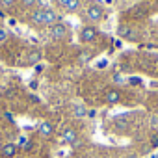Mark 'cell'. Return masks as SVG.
Listing matches in <instances>:
<instances>
[{
    "label": "cell",
    "instance_id": "1",
    "mask_svg": "<svg viewBox=\"0 0 158 158\" xmlns=\"http://www.w3.org/2000/svg\"><path fill=\"white\" fill-rule=\"evenodd\" d=\"M86 17H88V21H91V23H99V21H102V17H104V10H102V6H99V4H91V6L86 10Z\"/></svg>",
    "mask_w": 158,
    "mask_h": 158
},
{
    "label": "cell",
    "instance_id": "2",
    "mask_svg": "<svg viewBox=\"0 0 158 158\" xmlns=\"http://www.w3.org/2000/svg\"><path fill=\"white\" fill-rule=\"evenodd\" d=\"M67 34H69V28L63 23H58V24L50 26V37L52 39H63Z\"/></svg>",
    "mask_w": 158,
    "mask_h": 158
},
{
    "label": "cell",
    "instance_id": "3",
    "mask_svg": "<svg viewBox=\"0 0 158 158\" xmlns=\"http://www.w3.org/2000/svg\"><path fill=\"white\" fill-rule=\"evenodd\" d=\"M97 34H99V30H97L95 26H84L82 32H80V39H82L84 43H91V41L97 37Z\"/></svg>",
    "mask_w": 158,
    "mask_h": 158
},
{
    "label": "cell",
    "instance_id": "4",
    "mask_svg": "<svg viewBox=\"0 0 158 158\" xmlns=\"http://www.w3.org/2000/svg\"><path fill=\"white\" fill-rule=\"evenodd\" d=\"M76 138H78V132H76L74 128H71V127L63 128V132H61V141H63V143L74 145V143H76Z\"/></svg>",
    "mask_w": 158,
    "mask_h": 158
},
{
    "label": "cell",
    "instance_id": "5",
    "mask_svg": "<svg viewBox=\"0 0 158 158\" xmlns=\"http://www.w3.org/2000/svg\"><path fill=\"white\" fill-rule=\"evenodd\" d=\"M58 23H61V21H60V15H58L54 10L45 8V26H54V24H58Z\"/></svg>",
    "mask_w": 158,
    "mask_h": 158
},
{
    "label": "cell",
    "instance_id": "6",
    "mask_svg": "<svg viewBox=\"0 0 158 158\" xmlns=\"http://www.w3.org/2000/svg\"><path fill=\"white\" fill-rule=\"evenodd\" d=\"M37 132H39L43 138H50V136L54 134V125H52L50 121H41V123L37 125Z\"/></svg>",
    "mask_w": 158,
    "mask_h": 158
},
{
    "label": "cell",
    "instance_id": "7",
    "mask_svg": "<svg viewBox=\"0 0 158 158\" xmlns=\"http://www.w3.org/2000/svg\"><path fill=\"white\" fill-rule=\"evenodd\" d=\"M30 21H32L35 26H45V8L34 10L32 15H30Z\"/></svg>",
    "mask_w": 158,
    "mask_h": 158
},
{
    "label": "cell",
    "instance_id": "8",
    "mask_svg": "<svg viewBox=\"0 0 158 158\" xmlns=\"http://www.w3.org/2000/svg\"><path fill=\"white\" fill-rule=\"evenodd\" d=\"M17 143H4V147H2V151H0V156L2 158H13L15 154H17Z\"/></svg>",
    "mask_w": 158,
    "mask_h": 158
},
{
    "label": "cell",
    "instance_id": "9",
    "mask_svg": "<svg viewBox=\"0 0 158 158\" xmlns=\"http://www.w3.org/2000/svg\"><path fill=\"white\" fill-rule=\"evenodd\" d=\"M58 2H60L61 8L67 10L69 13H73V11H76L78 8H80V0H58Z\"/></svg>",
    "mask_w": 158,
    "mask_h": 158
},
{
    "label": "cell",
    "instance_id": "10",
    "mask_svg": "<svg viewBox=\"0 0 158 158\" xmlns=\"http://www.w3.org/2000/svg\"><path fill=\"white\" fill-rule=\"evenodd\" d=\"M43 58L41 50H30L26 56V65H39V60Z\"/></svg>",
    "mask_w": 158,
    "mask_h": 158
},
{
    "label": "cell",
    "instance_id": "11",
    "mask_svg": "<svg viewBox=\"0 0 158 158\" xmlns=\"http://www.w3.org/2000/svg\"><path fill=\"white\" fill-rule=\"evenodd\" d=\"M73 115H74L76 119H84V117L88 115V108H86L84 104L78 102V104H74V106H73Z\"/></svg>",
    "mask_w": 158,
    "mask_h": 158
},
{
    "label": "cell",
    "instance_id": "12",
    "mask_svg": "<svg viewBox=\"0 0 158 158\" xmlns=\"http://www.w3.org/2000/svg\"><path fill=\"white\" fill-rule=\"evenodd\" d=\"M104 99H106V102H108V104H117V102H119V99H121V95H119V91H117V89H108V91H106V95H104Z\"/></svg>",
    "mask_w": 158,
    "mask_h": 158
},
{
    "label": "cell",
    "instance_id": "13",
    "mask_svg": "<svg viewBox=\"0 0 158 158\" xmlns=\"http://www.w3.org/2000/svg\"><path fill=\"white\" fill-rule=\"evenodd\" d=\"M117 34H119V37H123V39H136L134 30H132V28H128V26H119Z\"/></svg>",
    "mask_w": 158,
    "mask_h": 158
},
{
    "label": "cell",
    "instance_id": "14",
    "mask_svg": "<svg viewBox=\"0 0 158 158\" xmlns=\"http://www.w3.org/2000/svg\"><path fill=\"white\" fill-rule=\"evenodd\" d=\"M91 58H93V52L91 50H84V52L78 54V61H80V63H88Z\"/></svg>",
    "mask_w": 158,
    "mask_h": 158
},
{
    "label": "cell",
    "instance_id": "15",
    "mask_svg": "<svg viewBox=\"0 0 158 158\" xmlns=\"http://www.w3.org/2000/svg\"><path fill=\"white\" fill-rule=\"evenodd\" d=\"M17 147H19V149H24V151H30V149H32V141H30L28 138H21Z\"/></svg>",
    "mask_w": 158,
    "mask_h": 158
},
{
    "label": "cell",
    "instance_id": "16",
    "mask_svg": "<svg viewBox=\"0 0 158 158\" xmlns=\"http://www.w3.org/2000/svg\"><path fill=\"white\" fill-rule=\"evenodd\" d=\"M37 2L39 0H21L23 8H34V6H37Z\"/></svg>",
    "mask_w": 158,
    "mask_h": 158
},
{
    "label": "cell",
    "instance_id": "17",
    "mask_svg": "<svg viewBox=\"0 0 158 158\" xmlns=\"http://www.w3.org/2000/svg\"><path fill=\"white\" fill-rule=\"evenodd\" d=\"M8 39V30L6 28H0V43H4Z\"/></svg>",
    "mask_w": 158,
    "mask_h": 158
},
{
    "label": "cell",
    "instance_id": "18",
    "mask_svg": "<svg viewBox=\"0 0 158 158\" xmlns=\"http://www.w3.org/2000/svg\"><path fill=\"white\" fill-rule=\"evenodd\" d=\"M0 2H2L4 8H11V6L15 4V0H0Z\"/></svg>",
    "mask_w": 158,
    "mask_h": 158
},
{
    "label": "cell",
    "instance_id": "19",
    "mask_svg": "<svg viewBox=\"0 0 158 158\" xmlns=\"http://www.w3.org/2000/svg\"><path fill=\"white\" fill-rule=\"evenodd\" d=\"M114 82H115V84H123L125 80H123V76H121V74H114Z\"/></svg>",
    "mask_w": 158,
    "mask_h": 158
},
{
    "label": "cell",
    "instance_id": "20",
    "mask_svg": "<svg viewBox=\"0 0 158 158\" xmlns=\"http://www.w3.org/2000/svg\"><path fill=\"white\" fill-rule=\"evenodd\" d=\"M106 65H108V60H101V61L97 63V67H99V69H104Z\"/></svg>",
    "mask_w": 158,
    "mask_h": 158
},
{
    "label": "cell",
    "instance_id": "21",
    "mask_svg": "<svg viewBox=\"0 0 158 158\" xmlns=\"http://www.w3.org/2000/svg\"><path fill=\"white\" fill-rule=\"evenodd\" d=\"M30 88H32V89H37V82H35V80H32V82H30Z\"/></svg>",
    "mask_w": 158,
    "mask_h": 158
},
{
    "label": "cell",
    "instance_id": "22",
    "mask_svg": "<svg viewBox=\"0 0 158 158\" xmlns=\"http://www.w3.org/2000/svg\"><path fill=\"white\" fill-rule=\"evenodd\" d=\"M43 71V65H35V73H41Z\"/></svg>",
    "mask_w": 158,
    "mask_h": 158
},
{
    "label": "cell",
    "instance_id": "23",
    "mask_svg": "<svg viewBox=\"0 0 158 158\" xmlns=\"http://www.w3.org/2000/svg\"><path fill=\"white\" fill-rule=\"evenodd\" d=\"M152 145H158V136H154V138H152Z\"/></svg>",
    "mask_w": 158,
    "mask_h": 158
},
{
    "label": "cell",
    "instance_id": "24",
    "mask_svg": "<svg viewBox=\"0 0 158 158\" xmlns=\"http://www.w3.org/2000/svg\"><path fill=\"white\" fill-rule=\"evenodd\" d=\"M127 158H139V156H138V154H128Z\"/></svg>",
    "mask_w": 158,
    "mask_h": 158
},
{
    "label": "cell",
    "instance_id": "25",
    "mask_svg": "<svg viewBox=\"0 0 158 158\" xmlns=\"http://www.w3.org/2000/svg\"><path fill=\"white\" fill-rule=\"evenodd\" d=\"M2 147H4V143H2V141H0V151H2Z\"/></svg>",
    "mask_w": 158,
    "mask_h": 158
},
{
    "label": "cell",
    "instance_id": "26",
    "mask_svg": "<svg viewBox=\"0 0 158 158\" xmlns=\"http://www.w3.org/2000/svg\"><path fill=\"white\" fill-rule=\"evenodd\" d=\"M106 2H108V4H112V2H114V0H106Z\"/></svg>",
    "mask_w": 158,
    "mask_h": 158
},
{
    "label": "cell",
    "instance_id": "27",
    "mask_svg": "<svg viewBox=\"0 0 158 158\" xmlns=\"http://www.w3.org/2000/svg\"><path fill=\"white\" fill-rule=\"evenodd\" d=\"M156 10H158V0H156Z\"/></svg>",
    "mask_w": 158,
    "mask_h": 158
}]
</instances>
